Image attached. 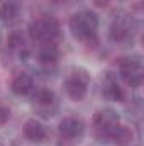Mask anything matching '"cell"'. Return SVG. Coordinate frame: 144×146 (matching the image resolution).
Wrapping results in <instances>:
<instances>
[{"mask_svg": "<svg viewBox=\"0 0 144 146\" xmlns=\"http://www.w3.org/2000/svg\"><path fill=\"white\" fill-rule=\"evenodd\" d=\"M70 31L78 41L85 44L97 42V31H98V17L92 10H78L70 17Z\"/></svg>", "mask_w": 144, "mask_h": 146, "instance_id": "1", "label": "cell"}, {"mask_svg": "<svg viewBox=\"0 0 144 146\" xmlns=\"http://www.w3.org/2000/svg\"><path fill=\"white\" fill-rule=\"evenodd\" d=\"M59 22L54 17H41L31 22L29 36L39 42H54L59 37Z\"/></svg>", "mask_w": 144, "mask_h": 146, "instance_id": "2", "label": "cell"}, {"mask_svg": "<svg viewBox=\"0 0 144 146\" xmlns=\"http://www.w3.org/2000/svg\"><path fill=\"white\" fill-rule=\"evenodd\" d=\"M119 72H120V76L124 78V82L129 87H132V88L141 87L144 78V66H143V60L139 56L122 58L119 61Z\"/></svg>", "mask_w": 144, "mask_h": 146, "instance_id": "3", "label": "cell"}, {"mask_svg": "<svg viewBox=\"0 0 144 146\" xmlns=\"http://www.w3.org/2000/svg\"><path fill=\"white\" fill-rule=\"evenodd\" d=\"M120 124V119L117 115V112L112 109H100L93 115V129H95V136L100 141H108L110 133Z\"/></svg>", "mask_w": 144, "mask_h": 146, "instance_id": "4", "label": "cell"}, {"mask_svg": "<svg viewBox=\"0 0 144 146\" xmlns=\"http://www.w3.org/2000/svg\"><path fill=\"white\" fill-rule=\"evenodd\" d=\"M88 83H90V76L87 75L85 70H73L65 80L66 95L75 102L83 100V97L88 92Z\"/></svg>", "mask_w": 144, "mask_h": 146, "instance_id": "5", "label": "cell"}, {"mask_svg": "<svg viewBox=\"0 0 144 146\" xmlns=\"http://www.w3.org/2000/svg\"><path fill=\"white\" fill-rule=\"evenodd\" d=\"M32 104L42 115H53L51 112L56 106V95L49 88H37L32 94Z\"/></svg>", "mask_w": 144, "mask_h": 146, "instance_id": "6", "label": "cell"}, {"mask_svg": "<svg viewBox=\"0 0 144 146\" xmlns=\"http://www.w3.org/2000/svg\"><path fill=\"white\" fill-rule=\"evenodd\" d=\"M58 131L61 134V138L65 139H78L83 131H85V124L81 122V119L78 117H73V115H68V117H63L59 126H58Z\"/></svg>", "mask_w": 144, "mask_h": 146, "instance_id": "7", "label": "cell"}, {"mask_svg": "<svg viewBox=\"0 0 144 146\" xmlns=\"http://www.w3.org/2000/svg\"><path fill=\"white\" fill-rule=\"evenodd\" d=\"M102 94L107 99L115 100V102H124V99H126L124 88L120 87V83L117 82V78L112 73H105L102 78Z\"/></svg>", "mask_w": 144, "mask_h": 146, "instance_id": "8", "label": "cell"}, {"mask_svg": "<svg viewBox=\"0 0 144 146\" xmlns=\"http://www.w3.org/2000/svg\"><path fill=\"white\" fill-rule=\"evenodd\" d=\"M24 136L32 143H41L48 138V129L41 121L27 119L26 124H24Z\"/></svg>", "mask_w": 144, "mask_h": 146, "instance_id": "9", "label": "cell"}, {"mask_svg": "<svg viewBox=\"0 0 144 146\" xmlns=\"http://www.w3.org/2000/svg\"><path fill=\"white\" fill-rule=\"evenodd\" d=\"M132 36V26L127 19H114V22L110 24V37L117 42L127 41Z\"/></svg>", "mask_w": 144, "mask_h": 146, "instance_id": "10", "label": "cell"}, {"mask_svg": "<svg viewBox=\"0 0 144 146\" xmlns=\"http://www.w3.org/2000/svg\"><path fill=\"white\" fill-rule=\"evenodd\" d=\"M34 88V80L29 73H19L10 82V90L15 95H27Z\"/></svg>", "mask_w": 144, "mask_h": 146, "instance_id": "11", "label": "cell"}, {"mask_svg": "<svg viewBox=\"0 0 144 146\" xmlns=\"http://www.w3.org/2000/svg\"><path fill=\"white\" fill-rule=\"evenodd\" d=\"M59 58V49L54 42H44L37 49V60L42 65H54Z\"/></svg>", "mask_w": 144, "mask_h": 146, "instance_id": "12", "label": "cell"}, {"mask_svg": "<svg viewBox=\"0 0 144 146\" xmlns=\"http://www.w3.org/2000/svg\"><path fill=\"white\" fill-rule=\"evenodd\" d=\"M132 139H134L132 129L127 127V126H122V124H119V126L110 133V136H108V141L114 143L115 146H127V145H131Z\"/></svg>", "mask_w": 144, "mask_h": 146, "instance_id": "13", "label": "cell"}, {"mask_svg": "<svg viewBox=\"0 0 144 146\" xmlns=\"http://www.w3.org/2000/svg\"><path fill=\"white\" fill-rule=\"evenodd\" d=\"M19 17V7L14 2H3L0 3V21L5 24L15 22Z\"/></svg>", "mask_w": 144, "mask_h": 146, "instance_id": "14", "label": "cell"}, {"mask_svg": "<svg viewBox=\"0 0 144 146\" xmlns=\"http://www.w3.org/2000/svg\"><path fill=\"white\" fill-rule=\"evenodd\" d=\"M24 44V37L20 33H12L10 36H9V41H7V46L10 48V49H17V48H20Z\"/></svg>", "mask_w": 144, "mask_h": 146, "instance_id": "15", "label": "cell"}, {"mask_svg": "<svg viewBox=\"0 0 144 146\" xmlns=\"http://www.w3.org/2000/svg\"><path fill=\"white\" fill-rule=\"evenodd\" d=\"M10 119V109L5 106H0V124H7Z\"/></svg>", "mask_w": 144, "mask_h": 146, "instance_id": "16", "label": "cell"}, {"mask_svg": "<svg viewBox=\"0 0 144 146\" xmlns=\"http://www.w3.org/2000/svg\"><path fill=\"white\" fill-rule=\"evenodd\" d=\"M54 3H65V2H68V0H53Z\"/></svg>", "mask_w": 144, "mask_h": 146, "instance_id": "17", "label": "cell"}]
</instances>
